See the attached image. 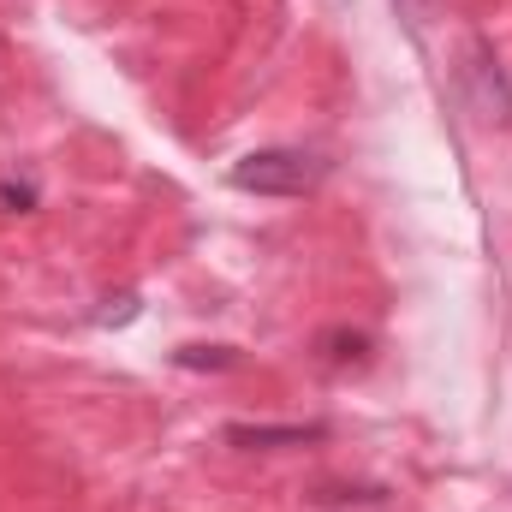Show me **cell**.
<instances>
[{
	"label": "cell",
	"mask_w": 512,
	"mask_h": 512,
	"mask_svg": "<svg viewBox=\"0 0 512 512\" xmlns=\"http://www.w3.org/2000/svg\"><path fill=\"white\" fill-rule=\"evenodd\" d=\"M322 435V423H292V429H245V423H233L227 429V441H251V447H274V441H316Z\"/></svg>",
	"instance_id": "obj_2"
},
{
	"label": "cell",
	"mask_w": 512,
	"mask_h": 512,
	"mask_svg": "<svg viewBox=\"0 0 512 512\" xmlns=\"http://www.w3.org/2000/svg\"><path fill=\"white\" fill-rule=\"evenodd\" d=\"M322 173H328V161L310 149H251L245 161H233L227 185L256 191V197H304L322 185Z\"/></svg>",
	"instance_id": "obj_1"
}]
</instances>
